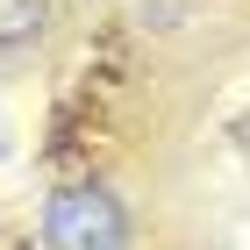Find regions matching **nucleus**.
Masks as SVG:
<instances>
[{"label": "nucleus", "instance_id": "2", "mask_svg": "<svg viewBox=\"0 0 250 250\" xmlns=\"http://www.w3.org/2000/svg\"><path fill=\"white\" fill-rule=\"evenodd\" d=\"M43 29V0H0V50H15Z\"/></svg>", "mask_w": 250, "mask_h": 250}, {"label": "nucleus", "instance_id": "3", "mask_svg": "<svg viewBox=\"0 0 250 250\" xmlns=\"http://www.w3.org/2000/svg\"><path fill=\"white\" fill-rule=\"evenodd\" d=\"M7 150H15V129H7V115H0V157H7Z\"/></svg>", "mask_w": 250, "mask_h": 250}, {"label": "nucleus", "instance_id": "1", "mask_svg": "<svg viewBox=\"0 0 250 250\" xmlns=\"http://www.w3.org/2000/svg\"><path fill=\"white\" fill-rule=\"evenodd\" d=\"M43 243L50 250H129V208L107 186H58L43 200Z\"/></svg>", "mask_w": 250, "mask_h": 250}]
</instances>
